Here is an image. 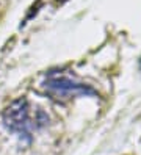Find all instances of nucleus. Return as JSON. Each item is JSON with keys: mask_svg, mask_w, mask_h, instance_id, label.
Masks as SVG:
<instances>
[{"mask_svg": "<svg viewBox=\"0 0 141 155\" xmlns=\"http://www.w3.org/2000/svg\"><path fill=\"white\" fill-rule=\"evenodd\" d=\"M44 88L47 93H50L56 97H71V96H96V91L89 86H85L82 83H75L68 77H60L58 74L47 75L44 81Z\"/></svg>", "mask_w": 141, "mask_h": 155, "instance_id": "f257e3e1", "label": "nucleus"}, {"mask_svg": "<svg viewBox=\"0 0 141 155\" xmlns=\"http://www.w3.org/2000/svg\"><path fill=\"white\" fill-rule=\"evenodd\" d=\"M3 124L8 130L19 135H28L30 129V113L27 99L21 97L11 102L3 111Z\"/></svg>", "mask_w": 141, "mask_h": 155, "instance_id": "f03ea898", "label": "nucleus"}]
</instances>
